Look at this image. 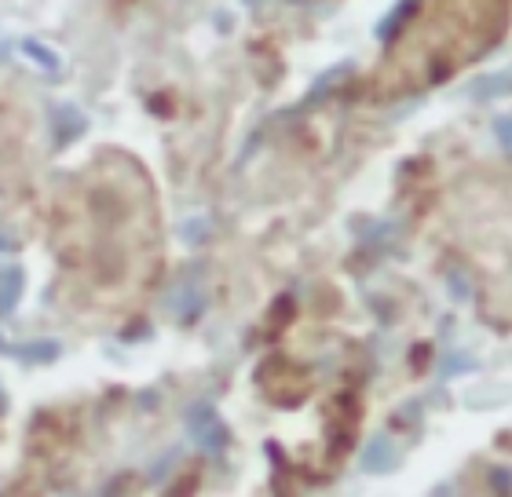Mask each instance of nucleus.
Instances as JSON below:
<instances>
[{"mask_svg":"<svg viewBox=\"0 0 512 497\" xmlns=\"http://www.w3.org/2000/svg\"><path fill=\"white\" fill-rule=\"evenodd\" d=\"M187 428H191L194 439H198L209 454H220V450H224L227 428H224V421L216 417L213 406H194V410L187 413Z\"/></svg>","mask_w":512,"mask_h":497,"instance_id":"1","label":"nucleus"},{"mask_svg":"<svg viewBox=\"0 0 512 497\" xmlns=\"http://www.w3.org/2000/svg\"><path fill=\"white\" fill-rule=\"evenodd\" d=\"M392 465H395V446H392V439L377 435L374 443H370V450H366V468H374V472H388Z\"/></svg>","mask_w":512,"mask_h":497,"instance_id":"2","label":"nucleus"},{"mask_svg":"<svg viewBox=\"0 0 512 497\" xmlns=\"http://www.w3.org/2000/svg\"><path fill=\"white\" fill-rule=\"evenodd\" d=\"M55 125H59V136H55V143H59V147H66L70 139L85 132V117L77 114V110H59V117H55Z\"/></svg>","mask_w":512,"mask_h":497,"instance_id":"3","label":"nucleus"},{"mask_svg":"<svg viewBox=\"0 0 512 497\" xmlns=\"http://www.w3.org/2000/svg\"><path fill=\"white\" fill-rule=\"evenodd\" d=\"M19 289H22V275L11 267V271H0V311L8 315L11 304H15V297H19Z\"/></svg>","mask_w":512,"mask_h":497,"instance_id":"4","label":"nucleus"},{"mask_svg":"<svg viewBox=\"0 0 512 497\" xmlns=\"http://www.w3.org/2000/svg\"><path fill=\"white\" fill-rule=\"evenodd\" d=\"M22 48H26V52H30V55H37V59H33V63H37V66H44V70H52V74H59V59H55V52H48V48H41V44H37V41H26V44H22Z\"/></svg>","mask_w":512,"mask_h":497,"instance_id":"5","label":"nucleus"},{"mask_svg":"<svg viewBox=\"0 0 512 497\" xmlns=\"http://www.w3.org/2000/svg\"><path fill=\"white\" fill-rule=\"evenodd\" d=\"M505 85H512V70H505V74L498 77H487V81H480V92L476 96H498V92H505Z\"/></svg>","mask_w":512,"mask_h":497,"instance_id":"6","label":"nucleus"},{"mask_svg":"<svg viewBox=\"0 0 512 497\" xmlns=\"http://www.w3.org/2000/svg\"><path fill=\"white\" fill-rule=\"evenodd\" d=\"M498 132H502L505 147H512V121H498Z\"/></svg>","mask_w":512,"mask_h":497,"instance_id":"7","label":"nucleus"},{"mask_svg":"<svg viewBox=\"0 0 512 497\" xmlns=\"http://www.w3.org/2000/svg\"><path fill=\"white\" fill-rule=\"evenodd\" d=\"M0 249H11V242H8V238H0Z\"/></svg>","mask_w":512,"mask_h":497,"instance_id":"8","label":"nucleus"},{"mask_svg":"<svg viewBox=\"0 0 512 497\" xmlns=\"http://www.w3.org/2000/svg\"><path fill=\"white\" fill-rule=\"evenodd\" d=\"M0 410H4V392H0Z\"/></svg>","mask_w":512,"mask_h":497,"instance_id":"9","label":"nucleus"}]
</instances>
